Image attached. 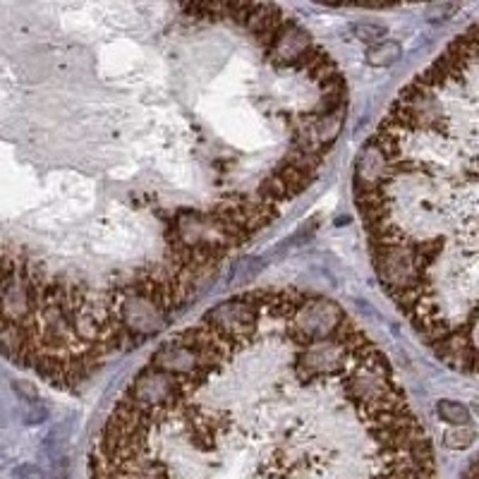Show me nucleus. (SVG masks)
<instances>
[{
  "instance_id": "obj_6",
  "label": "nucleus",
  "mask_w": 479,
  "mask_h": 479,
  "mask_svg": "<svg viewBox=\"0 0 479 479\" xmlns=\"http://www.w3.org/2000/svg\"><path fill=\"white\" fill-rule=\"evenodd\" d=\"M475 439H477V434L468 429V427H456V429L444 434V444L449 446V449H468Z\"/></svg>"
},
{
  "instance_id": "obj_4",
  "label": "nucleus",
  "mask_w": 479,
  "mask_h": 479,
  "mask_svg": "<svg viewBox=\"0 0 479 479\" xmlns=\"http://www.w3.org/2000/svg\"><path fill=\"white\" fill-rule=\"evenodd\" d=\"M436 415L453 427H468L470 419H472L470 410L465 405H460V402H456V400H441L436 405Z\"/></svg>"
},
{
  "instance_id": "obj_3",
  "label": "nucleus",
  "mask_w": 479,
  "mask_h": 479,
  "mask_svg": "<svg viewBox=\"0 0 479 479\" xmlns=\"http://www.w3.org/2000/svg\"><path fill=\"white\" fill-rule=\"evenodd\" d=\"M352 192L383 293L441 362L479 379V24L398 91Z\"/></svg>"
},
{
  "instance_id": "obj_2",
  "label": "nucleus",
  "mask_w": 479,
  "mask_h": 479,
  "mask_svg": "<svg viewBox=\"0 0 479 479\" xmlns=\"http://www.w3.org/2000/svg\"><path fill=\"white\" fill-rule=\"evenodd\" d=\"M89 479H436V460L336 300L261 288L159 345L94 439Z\"/></svg>"
},
{
  "instance_id": "obj_5",
  "label": "nucleus",
  "mask_w": 479,
  "mask_h": 479,
  "mask_svg": "<svg viewBox=\"0 0 479 479\" xmlns=\"http://www.w3.org/2000/svg\"><path fill=\"white\" fill-rule=\"evenodd\" d=\"M398 55H400L398 43L383 41V43H376V46L369 48L367 60L371 62V65H390V62L398 60Z\"/></svg>"
},
{
  "instance_id": "obj_1",
  "label": "nucleus",
  "mask_w": 479,
  "mask_h": 479,
  "mask_svg": "<svg viewBox=\"0 0 479 479\" xmlns=\"http://www.w3.org/2000/svg\"><path fill=\"white\" fill-rule=\"evenodd\" d=\"M3 10L5 357L89 381L317 180L348 81L278 5Z\"/></svg>"
}]
</instances>
